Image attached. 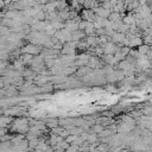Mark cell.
<instances>
[{
  "label": "cell",
  "mask_w": 152,
  "mask_h": 152,
  "mask_svg": "<svg viewBox=\"0 0 152 152\" xmlns=\"http://www.w3.org/2000/svg\"><path fill=\"white\" fill-rule=\"evenodd\" d=\"M28 129H30L28 118H24V116H19V119H14V121L10 127V131L15 133H24V134H26Z\"/></svg>",
  "instance_id": "6da1fadb"
},
{
  "label": "cell",
  "mask_w": 152,
  "mask_h": 152,
  "mask_svg": "<svg viewBox=\"0 0 152 152\" xmlns=\"http://www.w3.org/2000/svg\"><path fill=\"white\" fill-rule=\"evenodd\" d=\"M104 50V53H115L116 51V44L114 42H107L104 45H101Z\"/></svg>",
  "instance_id": "7a4b0ae2"
},
{
  "label": "cell",
  "mask_w": 152,
  "mask_h": 152,
  "mask_svg": "<svg viewBox=\"0 0 152 152\" xmlns=\"http://www.w3.org/2000/svg\"><path fill=\"white\" fill-rule=\"evenodd\" d=\"M33 56L34 55H32V53H26V52H23L21 55H20V57H19V59L25 64V65H30L31 63H32V59H33Z\"/></svg>",
  "instance_id": "3957f363"
},
{
  "label": "cell",
  "mask_w": 152,
  "mask_h": 152,
  "mask_svg": "<svg viewBox=\"0 0 152 152\" xmlns=\"http://www.w3.org/2000/svg\"><path fill=\"white\" fill-rule=\"evenodd\" d=\"M91 70H94V69H91V68H90L89 65H83V66H78L77 71L75 72V75H76L77 77H82V76L87 75L88 72H90Z\"/></svg>",
  "instance_id": "277c9868"
},
{
  "label": "cell",
  "mask_w": 152,
  "mask_h": 152,
  "mask_svg": "<svg viewBox=\"0 0 152 152\" xmlns=\"http://www.w3.org/2000/svg\"><path fill=\"white\" fill-rule=\"evenodd\" d=\"M86 37H87V34H86L84 30H77V31H75V32L71 33V39L72 40H77V42L82 40Z\"/></svg>",
  "instance_id": "5b68a950"
},
{
  "label": "cell",
  "mask_w": 152,
  "mask_h": 152,
  "mask_svg": "<svg viewBox=\"0 0 152 152\" xmlns=\"http://www.w3.org/2000/svg\"><path fill=\"white\" fill-rule=\"evenodd\" d=\"M125 38H126V33H122V32L116 31V32L112 36V42H114L115 44H118V43H122Z\"/></svg>",
  "instance_id": "8992f818"
},
{
  "label": "cell",
  "mask_w": 152,
  "mask_h": 152,
  "mask_svg": "<svg viewBox=\"0 0 152 152\" xmlns=\"http://www.w3.org/2000/svg\"><path fill=\"white\" fill-rule=\"evenodd\" d=\"M141 44H144L142 37H138V36H135V37H133L132 39H129V44H128V46H129V48H138V46L141 45Z\"/></svg>",
  "instance_id": "52a82bcc"
},
{
  "label": "cell",
  "mask_w": 152,
  "mask_h": 152,
  "mask_svg": "<svg viewBox=\"0 0 152 152\" xmlns=\"http://www.w3.org/2000/svg\"><path fill=\"white\" fill-rule=\"evenodd\" d=\"M61 53H63V55H76V49L71 48L68 43H64V45L61 50Z\"/></svg>",
  "instance_id": "ba28073f"
},
{
  "label": "cell",
  "mask_w": 152,
  "mask_h": 152,
  "mask_svg": "<svg viewBox=\"0 0 152 152\" xmlns=\"http://www.w3.org/2000/svg\"><path fill=\"white\" fill-rule=\"evenodd\" d=\"M44 11L45 12H52V11H57V0L53 1H49L44 5Z\"/></svg>",
  "instance_id": "9c48e42d"
},
{
  "label": "cell",
  "mask_w": 152,
  "mask_h": 152,
  "mask_svg": "<svg viewBox=\"0 0 152 152\" xmlns=\"http://www.w3.org/2000/svg\"><path fill=\"white\" fill-rule=\"evenodd\" d=\"M65 28L72 33L77 30H80V26H78V23H70V24H65Z\"/></svg>",
  "instance_id": "30bf717a"
},
{
  "label": "cell",
  "mask_w": 152,
  "mask_h": 152,
  "mask_svg": "<svg viewBox=\"0 0 152 152\" xmlns=\"http://www.w3.org/2000/svg\"><path fill=\"white\" fill-rule=\"evenodd\" d=\"M150 50H151V46H150L148 44H145V43L138 46V51H139L141 55H146V53H147Z\"/></svg>",
  "instance_id": "8fae6325"
},
{
  "label": "cell",
  "mask_w": 152,
  "mask_h": 152,
  "mask_svg": "<svg viewBox=\"0 0 152 152\" xmlns=\"http://www.w3.org/2000/svg\"><path fill=\"white\" fill-rule=\"evenodd\" d=\"M104 90L106 91H109V93H115L119 90V88H116L115 83H108V84H104Z\"/></svg>",
  "instance_id": "7c38bea8"
},
{
  "label": "cell",
  "mask_w": 152,
  "mask_h": 152,
  "mask_svg": "<svg viewBox=\"0 0 152 152\" xmlns=\"http://www.w3.org/2000/svg\"><path fill=\"white\" fill-rule=\"evenodd\" d=\"M122 17H121V14L119 13V12H110V14H109V17H108V19L109 20H112V21H116V20H119V19H121Z\"/></svg>",
  "instance_id": "4fadbf2b"
},
{
  "label": "cell",
  "mask_w": 152,
  "mask_h": 152,
  "mask_svg": "<svg viewBox=\"0 0 152 152\" xmlns=\"http://www.w3.org/2000/svg\"><path fill=\"white\" fill-rule=\"evenodd\" d=\"M33 18H36L37 20H45V11H44V10L38 11V13H37Z\"/></svg>",
  "instance_id": "5bb4252c"
},
{
  "label": "cell",
  "mask_w": 152,
  "mask_h": 152,
  "mask_svg": "<svg viewBox=\"0 0 152 152\" xmlns=\"http://www.w3.org/2000/svg\"><path fill=\"white\" fill-rule=\"evenodd\" d=\"M142 40L145 44H148V45H152V33L150 34H145L142 36Z\"/></svg>",
  "instance_id": "9a60e30c"
},
{
  "label": "cell",
  "mask_w": 152,
  "mask_h": 152,
  "mask_svg": "<svg viewBox=\"0 0 152 152\" xmlns=\"http://www.w3.org/2000/svg\"><path fill=\"white\" fill-rule=\"evenodd\" d=\"M77 137H78V135H76V134H71V133H70V134L65 138V140H66L69 144H71V142H74V141H75V139H76Z\"/></svg>",
  "instance_id": "2e32d148"
},
{
  "label": "cell",
  "mask_w": 152,
  "mask_h": 152,
  "mask_svg": "<svg viewBox=\"0 0 152 152\" xmlns=\"http://www.w3.org/2000/svg\"><path fill=\"white\" fill-rule=\"evenodd\" d=\"M80 150V145H76V144H70L69 147L66 148V151H78Z\"/></svg>",
  "instance_id": "e0dca14e"
},
{
  "label": "cell",
  "mask_w": 152,
  "mask_h": 152,
  "mask_svg": "<svg viewBox=\"0 0 152 152\" xmlns=\"http://www.w3.org/2000/svg\"><path fill=\"white\" fill-rule=\"evenodd\" d=\"M14 134H5V135H1L0 138V141H7V140H11L13 138Z\"/></svg>",
  "instance_id": "ac0fdd59"
},
{
  "label": "cell",
  "mask_w": 152,
  "mask_h": 152,
  "mask_svg": "<svg viewBox=\"0 0 152 152\" xmlns=\"http://www.w3.org/2000/svg\"><path fill=\"white\" fill-rule=\"evenodd\" d=\"M87 24H88V20H84L82 19L80 23H78V26H80V30H84L87 27Z\"/></svg>",
  "instance_id": "d6986e66"
},
{
  "label": "cell",
  "mask_w": 152,
  "mask_h": 152,
  "mask_svg": "<svg viewBox=\"0 0 152 152\" xmlns=\"http://www.w3.org/2000/svg\"><path fill=\"white\" fill-rule=\"evenodd\" d=\"M102 34H106V28L104 27L96 28V36H102Z\"/></svg>",
  "instance_id": "ffe728a7"
},
{
  "label": "cell",
  "mask_w": 152,
  "mask_h": 152,
  "mask_svg": "<svg viewBox=\"0 0 152 152\" xmlns=\"http://www.w3.org/2000/svg\"><path fill=\"white\" fill-rule=\"evenodd\" d=\"M68 116H71V118H75V116H78V113L77 112H70L68 114Z\"/></svg>",
  "instance_id": "44dd1931"
},
{
  "label": "cell",
  "mask_w": 152,
  "mask_h": 152,
  "mask_svg": "<svg viewBox=\"0 0 152 152\" xmlns=\"http://www.w3.org/2000/svg\"><path fill=\"white\" fill-rule=\"evenodd\" d=\"M69 1H71V0H69Z\"/></svg>",
  "instance_id": "7402d4cb"
}]
</instances>
